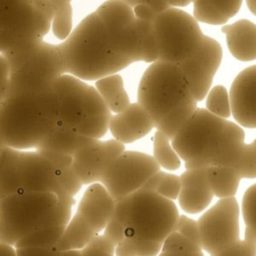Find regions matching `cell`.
I'll return each mask as SVG.
<instances>
[{
  "label": "cell",
  "instance_id": "obj_26",
  "mask_svg": "<svg viewBox=\"0 0 256 256\" xmlns=\"http://www.w3.org/2000/svg\"><path fill=\"white\" fill-rule=\"evenodd\" d=\"M98 233L88 224V222L77 212L71 216L64 231L56 244L58 251L81 250Z\"/></svg>",
  "mask_w": 256,
  "mask_h": 256
},
{
  "label": "cell",
  "instance_id": "obj_9",
  "mask_svg": "<svg viewBox=\"0 0 256 256\" xmlns=\"http://www.w3.org/2000/svg\"><path fill=\"white\" fill-rule=\"evenodd\" d=\"M228 120L198 108L171 140L172 147L185 161L186 169L208 167L209 157Z\"/></svg>",
  "mask_w": 256,
  "mask_h": 256
},
{
  "label": "cell",
  "instance_id": "obj_11",
  "mask_svg": "<svg viewBox=\"0 0 256 256\" xmlns=\"http://www.w3.org/2000/svg\"><path fill=\"white\" fill-rule=\"evenodd\" d=\"M159 170L160 166L153 156L124 150L108 165L100 183L118 201L139 190Z\"/></svg>",
  "mask_w": 256,
  "mask_h": 256
},
{
  "label": "cell",
  "instance_id": "obj_1",
  "mask_svg": "<svg viewBox=\"0 0 256 256\" xmlns=\"http://www.w3.org/2000/svg\"><path fill=\"white\" fill-rule=\"evenodd\" d=\"M178 217L174 202L154 192L140 189L125 197L124 237L115 256H157Z\"/></svg>",
  "mask_w": 256,
  "mask_h": 256
},
{
  "label": "cell",
  "instance_id": "obj_38",
  "mask_svg": "<svg viewBox=\"0 0 256 256\" xmlns=\"http://www.w3.org/2000/svg\"><path fill=\"white\" fill-rule=\"evenodd\" d=\"M174 232H178L182 234L183 236L187 237L188 239L198 244L202 248L200 230L196 220H193L185 215H179Z\"/></svg>",
  "mask_w": 256,
  "mask_h": 256
},
{
  "label": "cell",
  "instance_id": "obj_39",
  "mask_svg": "<svg viewBox=\"0 0 256 256\" xmlns=\"http://www.w3.org/2000/svg\"><path fill=\"white\" fill-rule=\"evenodd\" d=\"M17 256H59L56 247H28L16 248Z\"/></svg>",
  "mask_w": 256,
  "mask_h": 256
},
{
  "label": "cell",
  "instance_id": "obj_5",
  "mask_svg": "<svg viewBox=\"0 0 256 256\" xmlns=\"http://www.w3.org/2000/svg\"><path fill=\"white\" fill-rule=\"evenodd\" d=\"M54 91L59 109L57 126L93 139L106 134L112 114L95 87L63 74Z\"/></svg>",
  "mask_w": 256,
  "mask_h": 256
},
{
  "label": "cell",
  "instance_id": "obj_41",
  "mask_svg": "<svg viewBox=\"0 0 256 256\" xmlns=\"http://www.w3.org/2000/svg\"><path fill=\"white\" fill-rule=\"evenodd\" d=\"M0 256H17L16 248L0 241Z\"/></svg>",
  "mask_w": 256,
  "mask_h": 256
},
{
  "label": "cell",
  "instance_id": "obj_17",
  "mask_svg": "<svg viewBox=\"0 0 256 256\" xmlns=\"http://www.w3.org/2000/svg\"><path fill=\"white\" fill-rule=\"evenodd\" d=\"M229 99L231 115L237 124L256 128V65L245 68L235 77Z\"/></svg>",
  "mask_w": 256,
  "mask_h": 256
},
{
  "label": "cell",
  "instance_id": "obj_40",
  "mask_svg": "<svg viewBox=\"0 0 256 256\" xmlns=\"http://www.w3.org/2000/svg\"><path fill=\"white\" fill-rule=\"evenodd\" d=\"M123 1L126 2L132 8L139 4L146 5L150 7L156 15L170 8L168 0H123Z\"/></svg>",
  "mask_w": 256,
  "mask_h": 256
},
{
  "label": "cell",
  "instance_id": "obj_46",
  "mask_svg": "<svg viewBox=\"0 0 256 256\" xmlns=\"http://www.w3.org/2000/svg\"><path fill=\"white\" fill-rule=\"evenodd\" d=\"M251 144H252V145L255 147V149H256V138H255V140H254V141H253Z\"/></svg>",
  "mask_w": 256,
  "mask_h": 256
},
{
  "label": "cell",
  "instance_id": "obj_27",
  "mask_svg": "<svg viewBox=\"0 0 256 256\" xmlns=\"http://www.w3.org/2000/svg\"><path fill=\"white\" fill-rule=\"evenodd\" d=\"M95 89L108 109L115 114L122 112L130 104L123 79L117 73L96 80Z\"/></svg>",
  "mask_w": 256,
  "mask_h": 256
},
{
  "label": "cell",
  "instance_id": "obj_23",
  "mask_svg": "<svg viewBox=\"0 0 256 256\" xmlns=\"http://www.w3.org/2000/svg\"><path fill=\"white\" fill-rule=\"evenodd\" d=\"M133 11L136 17L140 61L147 63L158 61V47L154 32L156 14L150 7L143 4L134 6Z\"/></svg>",
  "mask_w": 256,
  "mask_h": 256
},
{
  "label": "cell",
  "instance_id": "obj_37",
  "mask_svg": "<svg viewBox=\"0 0 256 256\" xmlns=\"http://www.w3.org/2000/svg\"><path fill=\"white\" fill-rule=\"evenodd\" d=\"M235 168L241 178H256V149L251 143H245L242 155Z\"/></svg>",
  "mask_w": 256,
  "mask_h": 256
},
{
  "label": "cell",
  "instance_id": "obj_3",
  "mask_svg": "<svg viewBox=\"0 0 256 256\" xmlns=\"http://www.w3.org/2000/svg\"><path fill=\"white\" fill-rule=\"evenodd\" d=\"M57 47L65 74L83 81H96L133 63L115 51L96 12L87 15Z\"/></svg>",
  "mask_w": 256,
  "mask_h": 256
},
{
  "label": "cell",
  "instance_id": "obj_8",
  "mask_svg": "<svg viewBox=\"0 0 256 256\" xmlns=\"http://www.w3.org/2000/svg\"><path fill=\"white\" fill-rule=\"evenodd\" d=\"M154 32L158 60L175 64L190 57L204 36L198 21L193 16L174 7L156 15Z\"/></svg>",
  "mask_w": 256,
  "mask_h": 256
},
{
  "label": "cell",
  "instance_id": "obj_21",
  "mask_svg": "<svg viewBox=\"0 0 256 256\" xmlns=\"http://www.w3.org/2000/svg\"><path fill=\"white\" fill-rule=\"evenodd\" d=\"M245 133L239 124L228 121L208 160L209 166L236 167L245 145Z\"/></svg>",
  "mask_w": 256,
  "mask_h": 256
},
{
  "label": "cell",
  "instance_id": "obj_14",
  "mask_svg": "<svg viewBox=\"0 0 256 256\" xmlns=\"http://www.w3.org/2000/svg\"><path fill=\"white\" fill-rule=\"evenodd\" d=\"M49 0H0V30L43 36L51 28Z\"/></svg>",
  "mask_w": 256,
  "mask_h": 256
},
{
  "label": "cell",
  "instance_id": "obj_42",
  "mask_svg": "<svg viewBox=\"0 0 256 256\" xmlns=\"http://www.w3.org/2000/svg\"><path fill=\"white\" fill-rule=\"evenodd\" d=\"M157 256H204L203 250L193 253H187V252H166V251H160V253Z\"/></svg>",
  "mask_w": 256,
  "mask_h": 256
},
{
  "label": "cell",
  "instance_id": "obj_31",
  "mask_svg": "<svg viewBox=\"0 0 256 256\" xmlns=\"http://www.w3.org/2000/svg\"><path fill=\"white\" fill-rule=\"evenodd\" d=\"M65 227H44L24 236L15 248L56 247Z\"/></svg>",
  "mask_w": 256,
  "mask_h": 256
},
{
  "label": "cell",
  "instance_id": "obj_12",
  "mask_svg": "<svg viewBox=\"0 0 256 256\" xmlns=\"http://www.w3.org/2000/svg\"><path fill=\"white\" fill-rule=\"evenodd\" d=\"M239 204L235 197L221 198L197 220L202 250L213 255L240 239Z\"/></svg>",
  "mask_w": 256,
  "mask_h": 256
},
{
  "label": "cell",
  "instance_id": "obj_18",
  "mask_svg": "<svg viewBox=\"0 0 256 256\" xmlns=\"http://www.w3.org/2000/svg\"><path fill=\"white\" fill-rule=\"evenodd\" d=\"M154 128V124L147 111L138 103H130L122 112L111 115L108 130L115 140L132 143Z\"/></svg>",
  "mask_w": 256,
  "mask_h": 256
},
{
  "label": "cell",
  "instance_id": "obj_10",
  "mask_svg": "<svg viewBox=\"0 0 256 256\" xmlns=\"http://www.w3.org/2000/svg\"><path fill=\"white\" fill-rule=\"evenodd\" d=\"M63 74L64 65L57 45L43 41L24 64L9 73L4 96L53 90Z\"/></svg>",
  "mask_w": 256,
  "mask_h": 256
},
{
  "label": "cell",
  "instance_id": "obj_35",
  "mask_svg": "<svg viewBox=\"0 0 256 256\" xmlns=\"http://www.w3.org/2000/svg\"><path fill=\"white\" fill-rule=\"evenodd\" d=\"M116 246L103 234H96L91 241L80 250L81 256H115Z\"/></svg>",
  "mask_w": 256,
  "mask_h": 256
},
{
  "label": "cell",
  "instance_id": "obj_19",
  "mask_svg": "<svg viewBox=\"0 0 256 256\" xmlns=\"http://www.w3.org/2000/svg\"><path fill=\"white\" fill-rule=\"evenodd\" d=\"M180 192L178 202L183 211L196 214L205 210L213 199L207 168L186 169L180 176Z\"/></svg>",
  "mask_w": 256,
  "mask_h": 256
},
{
  "label": "cell",
  "instance_id": "obj_44",
  "mask_svg": "<svg viewBox=\"0 0 256 256\" xmlns=\"http://www.w3.org/2000/svg\"><path fill=\"white\" fill-rule=\"evenodd\" d=\"M249 11L256 16V0H245Z\"/></svg>",
  "mask_w": 256,
  "mask_h": 256
},
{
  "label": "cell",
  "instance_id": "obj_2",
  "mask_svg": "<svg viewBox=\"0 0 256 256\" xmlns=\"http://www.w3.org/2000/svg\"><path fill=\"white\" fill-rule=\"evenodd\" d=\"M56 93L48 90L4 96L0 103V138L4 146L35 150L58 123Z\"/></svg>",
  "mask_w": 256,
  "mask_h": 256
},
{
  "label": "cell",
  "instance_id": "obj_4",
  "mask_svg": "<svg viewBox=\"0 0 256 256\" xmlns=\"http://www.w3.org/2000/svg\"><path fill=\"white\" fill-rule=\"evenodd\" d=\"M74 197L52 192L14 193L0 200V241L15 245L44 227H65L72 216Z\"/></svg>",
  "mask_w": 256,
  "mask_h": 256
},
{
  "label": "cell",
  "instance_id": "obj_43",
  "mask_svg": "<svg viewBox=\"0 0 256 256\" xmlns=\"http://www.w3.org/2000/svg\"><path fill=\"white\" fill-rule=\"evenodd\" d=\"M49 1L53 7V11L60 7L71 5V0H49Z\"/></svg>",
  "mask_w": 256,
  "mask_h": 256
},
{
  "label": "cell",
  "instance_id": "obj_49",
  "mask_svg": "<svg viewBox=\"0 0 256 256\" xmlns=\"http://www.w3.org/2000/svg\"><path fill=\"white\" fill-rule=\"evenodd\" d=\"M0 149H1V148H0Z\"/></svg>",
  "mask_w": 256,
  "mask_h": 256
},
{
  "label": "cell",
  "instance_id": "obj_22",
  "mask_svg": "<svg viewBox=\"0 0 256 256\" xmlns=\"http://www.w3.org/2000/svg\"><path fill=\"white\" fill-rule=\"evenodd\" d=\"M227 47L234 58L249 62L256 60V24L241 19L221 28Z\"/></svg>",
  "mask_w": 256,
  "mask_h": 256
},
{
  "label": "cell",
  "instance_id": "obj_33",
  "mask_svg": "<svg viewBox=\"0 0 256 256\" xmlns=\"http://www.w3.org/2000/svg\"><path fill=\"white\" fill-rule=\"evenodd\" d=\"M211 256H256V235L245 228L243 239L230 243Z\"/></svg>",
  "mask_w": 256,
  "mask_h": 256
},
{
  "label": "cell",
  "instance_id": "obj_36",
  "mask_svg": "<svg viewBox=\"0 0 256 256\" xmlns=\"http://www.w3.org/2000/svg\"><path fill=\"white\" fill-rule=\"evenodd\" d=\"M161 251L193 253L202 251V248L182 234L178 232H172L163 242Z\"/></svg>",
  "mask_w": 256,
  "mask_h": 256
},
{
  "label": "cell",
  "instance_id": "obj_47",
  "mask_svg": "<svg viewBox=\"0 0 256 256\" xmlns=\"http://www.w3.org/2000/svg\"><path fill=\"white\" fill-rule=\"evenodd\" d=\"M196 0H187V2L190 4V3H194Z\"/></svg>",
  "mask_w": 256,
  "mask_h": 256
},
{
  "label": "cell",
  "instance_id": "obj_16",
  "mask_svg": "<svg viewBox=\"0 0 256 256\" xmlns=\"http://www.w3.org/2000/svg\"><path fill=\"white\" fill-rule=\"evenodd\" d=\"M124 150L125 145L115 139H95L76 151L72 166L83 185L101 182L108 165Z\"/></svg>",
  "mask_w": 256,
  "mask_h": 256
},
{
  "label": "cell",
  "instance_id": "obj_48",
  "mask_svg": "<svg viewBox=\"0 0 256 256\" xmlns=\"http://www.w3.org/2000/svg\"><path fill=\"white\" fill-rule=\"evenodd\" d=\"M23 1H27V2H33L34 0H23Z\"/></svg>",
  "mask_w": 256,
  "mask_h": 256
},
{
  "label": "cell",
  "instance_id": "obj_7",
  "mask_svg": "<svg viewBox=\"0 0 256 256\" xmlns=\"http://www.w3.org/2000/svg\"><path fill=\"white\" fill-rule=\"evenodd\" d=\"M23 192L67 194L60 186L54 165L37 150L0 149V200Z\"/></svg>",
  "mask_w": 256,
  "mask_h": 256
},
{
  "label": "cell",
  "instance_id": "obj_34",
  "mask_svg": "<svg viewBox=\"0 0 256 256\" xmlns=\"http://www.w3.org/2000/svg\"><path fill=\"white\" fill-rule=\"evenodd\" d=\"M242 215L247 229L256 235V183L245 191L242 197Z\"/></svg>",
  "mask_w": 256,
  "mask_h": 256
},
{
  "label": "cell",
  "instance_id": "obj_25",
  "mask_svg": "<svg viewBox=\"0 0 256 256\" xmlns=\"http://www.w3.org/2000/svg\"><path fill=\"white\" fill-rule=\"evenodd\" d=\"M93 140L95 139L82 136L71 130L57 126L45 141L35 150L66 155L73 158V155L77 150L89 144Z\"/></svg>",
  "mask_w": 256,
  "mask_h": 256
},
{
  "label": "cell",
  "instance_id": "obj_6",
  "mask_svg": "<svg viewBox=\"0 0 256 256\" xmlns=\"http://www.w3.org/2000/svg\"><path fill=\"white\" fill-rule=\"evenodd\" d=\"M137 99L155 128L173 115L197 106L179 65L159 60L143 73Z\"/></svg>",
  "mask_w": 256,
  "mask_h": 256
},
{
  "label": "cell",
  "instance_id": "obj_15",
  "mask_svg": "<svg viewBox=\"0 0 256 256\" xmlns=\"http://www.w3.org/2000/svg\"><path fill=\"white\" fill-rule=\"evenodd\" d=\"M222 56L223 51L220 43L204 35L195 52L178 64L197 102L203 100L211 89Z\"/></svg>",
  "mask_w": 256,
  "mask_h": 256
},
{
  "label": "cell",
  "instance_id": "obj_32",
  "mask_svg": "<svg viewBox=\"0 0 256 256\" xmlns=\"http://www.w3.org/2000/svg\"><path fill=\"white\" fill-rule=\"evenodd\" d=\"M205 109L223 119L231 116L229 92L223 85H216L209 90L206 95Z\"/></svg>",
  "mask_w": 256,
  "mask_h": 256
},
{
  "label": "cell",
  "instance_id": "obj_30",
  "mask_svg": "<svg viewBox=\"0 0 256 256\" xmlns=\"http://www.w3.org/2000/svg\"><path fill=\"white\" fill-rule=\"evenodd\" d=\"M153 158L160 167L166 170H177L181 166V160L170 140L160 131H156L153 142Z\"/></svg>",
  "mask_w": 256,
  "mask_h": 256
},
{
  "label": "cell",
  "instance_id": "obj_24",
  "mask_svg": "<svg viewBox=\"0 0 256 256\" xmlns=\"http://www.w3.org/2000/svg\"><path fill=\"white\" fill-rule=\"evenodd\" d=\"M243 0H196L193 4V17L211 25L225 24L240 10Z\"/></svg>",
  "mask_w": 256,
  "mask_h": 256
},
{
  "label": "cell",
  "instance_id": "obj_29",
  "mask_svg": "<svg viewBox=\"0 0 256 256\" xmlns=\"http://www.w3.org/2000/svg\"><path fill=\"white\" fill-rule=\"evenodd\" d=\"M180 187L181 182L179 176L159 170L148 178L140 189L154 192L168 200L173 201L178 198Z\"/></svg>",
  "mask_w": 256,
  "mask_h": 256
},
{
  "label": "cell",
  "instance_id": "obj_28",
  "mask_svg": "<svg viewBox=\"0 0 256 256\" xmlns=\"http://www.w3.org/2000/svg\"><path fill=\"white\" fill-rule=\"evenodd\" d=\"M207 176L214 196L221 198L234 197L242 179L235 167L209 166Z\"/></svg>",
  "mask_w": 256,
  "mask_h": 256
},
{
  "label": "cell",
  "instance_id": "obj_45",
  "mask_svg": "<svg viewBox=\"0 0 256 256\" xmlns=\"http://www.w3.org/2000/svg\"><path fill=\"white\" fill-rule=\"evenodd\" d=\"M59 256H81L80 250H69V251H60Z\"/></svg>",
  "mask_w": 256,
  "mask_h": 256
},
{
  "label": "cell",
  "instance_id": "obj_13",
  "mask_svg": "<svg viewBox=\"0 0 256 256\" xmlns=\"http://www.w3.org/2000/svg\"><path fill=\"white\" fill-rule=\"evenodd\" d=\"M95 12L115 51L132 62L140 61L136 17L133 8L123 0H107Z\"/></svg>",
  "mask_w": 256,
  "mask_h": 256
},
{
  "label": "cell",
  "instance_id": "obj_20",
  "mask_svg": "<svg viewBox=\"0 0 256 256\" xmlns=\"http://www.w3.org/2000/svg\"><path fill=\"white\" fill-rule=\"evenodd\" d=\"M116 201L100 183L87 185L76 211L88 222L96 233H100L107 225Z\"/></svg>",
  "mask_w": 256,
  "mask_h": 256
}]
</instances>
